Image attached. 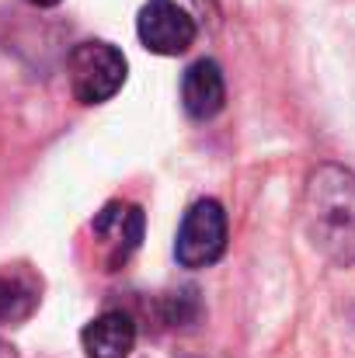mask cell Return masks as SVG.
Here are the masks:
<instances>
[{"label": "cell", "instance_id": "10", "mask_svg": "<svg viewBox=\"0 0 355 358\" xmlns=\"http://www.w3.org/2000/svg\"><path fill=\"white\" fill-rule=\"evenodd\" d=\"M0 358H14L11 355V348H4V345H0Z\"/></svg>", "mask_w": 355, "mask_h": 358}, {"label": "cell", "instance_id": "4", "mask_svg": "<svg viewBox=\"0 0 355 358\" xmlns=\"http://www.w3.org/2000/svg\"><path fill=\"white\" fill-rule=\"evenodd\" d=\"M143 209L132 202H109L95 223H91V237H95V254L102 271H118L139 247L143 240Z\"/></svg>", "mask_w": 355, "mask_h": 358}, {"label": "cell", "instance_id": "9", "mask_svg": "<svg viewBox=\"0 0 355 358\" xmlns=\"http://www.w3.org/2000/svg\"><path fill=\"white\" fill-rule=\"evenodd\" d=\"M28 3H35V7H56V3H63V0H28Z\"/></svg>", "mask_w": 355, "mask_h": 358}, {"label": "cell", "instance_id": "6", "mask_svg": "<svg viewBox=\"0 0 355 358\" xmlns=\"http://www.w3.org/2000/svg\"><path fill=\"white\" fill-rule=\"evenodd\" d=\"M227 101V80L216 59H199L181 77V105L192 119H213Z\"/></svg>", "mask_w": 355, "mask_h": 358}, {"label": "cell", "instance_id": "1", "mask_svg": "<svg viewBox=\"0 0 355 358\" xmlns=\"http://www.w3.org/2000/svg\"><path fill=\"white\" fill-rule=\"evenodd\" d=\"M303 227L331 264H355V174L349 167L321 164L310 171L303 188Z\"/></svg>", "mask_w": 355, "mask_h": 358}, {"label": "cell", "instance_id": "5", "mask_svg": "<svg viewBox=\"0 0 355 358\" xmlns=\"http://www.w3.org/2000/svg\"><path fill=\"white\" fill-rule=\"evenodd\" d=\"M136 35L143 49L157 56H181L192 49L199 28H195V17L174 0H146L136 17Z\"/></svg>", "mask_w": 355, "mask_h": 358}, {"label": "cell", "instance_id": "3", "mask_svg": "<svg viewBox=\"0 0 355 358\" xmlns=\"http://www.w3.org/2000/svg\"><path fill=\"white\" fill-rule=\"evenodd\" d=\"M223 250H227V213L216 199H199L178 227L174 257L181 268H209L223 257Z\"/></svg>", "mask_w": 355, "mask_h": 358}, {"label": "cell", "instance_id": "7", "mask_svg": "<svg viewBox=\"0 0 355 358\" xmlns=\"http://www.w3.org/2000/svg\"><path fill=\"white\" fill-rule=\"evenodd\" d=\"M81 345L88 358H129L136 348V324L129 313L109 310L81 331Z\"/></svg>", "mask_w": 355, "mask_h": 358}, {"label": "cell", "instance_id": "8", "mask_svg": "<svg viewBox=\"0 0 355 358\" xmlns=\"http://www.w3.org/2000/svg\"><path fill=\"white\" fill-rule=\"evenodd\" d=\"M42 303V282L25 264L0 268V324L18 327L25 324Z\"/></svg>", "mask_w": 355, "mask_h": 358}, {"label": "cell", "instance_id": "2", "mask_svg": "<svg viewBox=\"0 0 355 358\" xmlns=\"http://www.w3.org/2000/svg\"><path fill=\"white\" fill-rule=\"evenodd\" d=\"M125 56L118 52L112 42L88 38L74 45L67 73H70V91L81 105H105L112 101L122 84H125Z\"/></svg>", "mask_w": 355, "mask_h": 358}]
</instances>
